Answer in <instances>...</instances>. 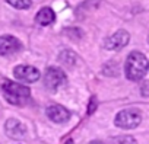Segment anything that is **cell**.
<instances>
[{"instance_id": "cell-1", "label": "cell", "mask_w": 149, "mask_h": 144, "mask_svg": "<svg viewBox=\"0 0 149 144\" xmlns=\"http://www.w3.org/2000/svg\"><path fill=\"white\" fill-rule=\"evenodd\" d=\"M146 70H148L146 57L139 51L130 52L127 60H126V77L129 80L137 82V80L145 77Z\"/></svg>"}, {"instance_id": "cell-2", "label": "cell", "mask_w": 149, "mask_h": 144, "mask_svg": "<svg viewBox=\"0 0 149 144\" xmlns=\"http://www.w3.org/2000/svg\"><path fill=\"white\" fill-rule=\"evenodd\" d=\"M2 92L6 101L12 105H25L31 98V90L26 86L10 80H6L2 85Z\"/></svg>"}, {"instance_id": "cell-3", "label": "cell", "mask_w": 149, "mask_h": 144, "mask_svg": "<svg viewBox=\"0 0 149 144\" xmlns=\"http://www.w3.org/2000/svg\"><path fill=\"white\" fill-rule=\"evenodd\" d=\"M142 121V116H140V112L137 109H123L117 114L114 122L117 127L120 128H124V130H132V128H136Z\"/></svg>"}, {"instance_id": "cell-4", "label": "cell", "mask_w": 149, "mask_h": 144, "mask_svg": "<svg viewBox=\"0 0 149 144\" xmlns=\"http://www.w3.org/2000/svg\"><path fill=\"white\" fill-rule=\"evenodd\" d=\"M66 83V74L63 73L61 68H57V67H48L45 70V76H44V86L54 92L57 90L61 85Z\"/></svg>"}, {"instance_id": "cell-5", "label": "cell", "mask_w": 149, "mask_h": 144, "mask_svg": "<svg viewBox=\"0 0 149 144\" xmlns=\"http://www.w3.org/2000/svg\"><path fill=\"white\" fill-rule=\"evenodd\" d=\"M129 39H130L129 32H126V31H117L116 34H113L111 37H108L104 41V47L107 50H111V51H118V50H121V48H124L127 45Z\"/></svg>"}, {"instance_id": "cell-6", "label": "cell", "mask_w": 149, "mask_h": 144, "mask_svg": "<svg viewBox=\"0 0 149 144\" xmlns=\"http://www.w3.org/2000/svg\"><path fill=\"white\" fill-rule=\"evenodd\" d=\"M16 79L25 83H34L40 79V70L32 65H18L13 71Z\"/></svg>"}, {"instance_id": "cell-7", "label": "cell", "mask_w": 149, "mask_h": 144, "mask_svg": "<svg viewBox=\"0 0 149 144\" xmlns=\"http://www.w3.org/2000/svg\"><path fill=\"white\" fill-rule=\"evenodd\" d=\"M22 48V44L19 39L10 35H3L0 37V55H10L18 52Z\"/></svg>"}, {"instance_id": "cell-8", "label": "cell", "mask_w": 149, "mask_h": 144, "mask_svg": "<svg viewBox=\"0 0 149 144\" xmlns=\"http://www.w3.org/2000/svg\"><path fill=\"white\" fill-rule=\"evenodd\" d=\"M47 116L56 124H64L70 118V112L61 105H51L45 109Z\"/></svg>"}, {"instance_id": "cell-9", "label": "cell", "mask_w": 149, "mask_h": 144, "mask_svg": "<svg viewBox=\"0 0 149 144\" xmlns=\"http://www.w3.org/2000/svg\"><path fill=\"white\" fill-rule=\"evenodd\" d=\"M5 131L6 134L10 137V138H15V140H21L24 138L25 132H26V128L22 122H19L18 119L12 118V119H8L6 121V125H5Z\"/></svg>"}, {"instance_id": "cell-10", "label": "cell", "mask_w": 149, "mask_h": 144, "mask_svg": "<svg viewBox=\"0 0 149 144\" xmlns=\"http://www.w3.org/2000/svg\"><path fill=\"white\" fill-rule=\"evenodd\" d=\"M35 21H37V23H40L42 26H48V25H51L56 21V13H54V10L51 8H42L37 13Z\"/></svg>"}, {"instance_id": "cell-11", "label": "cell", "mask_w": 149, "mask_h": 144, "mask_svg": "<svg viewBox=\"0 0 149 144\" xmlns=\"http://www.w3.org/2000/svg\"><path fill=\"white\" fill-rule=\"evenodd\" d=\"M58 60H60V63H63L64 65H73L74 61H76V55H74V52H72V51H69V50H64V51L60 52Z\"/></svg>"}, {"instance_id": "cell-12", "label": "cell", "mask_w": 149, "mask_h": 144, "mask_svg": "<svg viewBox=\"0 0 149 144\" xmlns=\"http://www.w3.org/2000/svg\"><path fill=\"white\" fill-rule=\"evenodd\" d=\"M6 2L15 9H29L31 8V0H6Z\"/></svg>"}, {"instance_id": "cell-13", "label": "cell", "mask_w": 149, "mask_h": 144, "mask_svg": "<svg viewBox=\"0 0 149 144\" xmlns=\"http://www.w3.org/2000/svg\"><path fill=\"white\" fill-rule=\"evenodd\" d=\"M67 35L69 37H74V35H76V38L79 39L82 37V31L81 29H76V28H72V29H67Z\"/></svg>"}, {"instance_id": "cell-14", "label": "cell", "mask_w": 149, "mask_h": 144, "mask_svg": "<svg viewBox=\"0 0 149 144\" xmlns=\"http://www.w3.org/2000/svg\"><path fill=\"white\" fill-rule=\"evenodd\" d=\"M97 108V101L95 99H91V103H89V108H88V114H92Z\"/></svg>"}, {"instance_id": "cell-15", "label": "cell", "mask_w": 149, "mask_h": 144, "mask_svg": "<svg viewBox=\"0 0 149 144\" xmlns=\"http://www.w3.org/2000/svg\"><path fill=\"white\" fill-rule=\"evenodd\" d=\"M89 144H104L102 141H92V143H89Z\"/></svg>"}, {"instance_id": "cell-16", "label": "cell", "mask_w": 149, "mask_h": 144, "mask_svg": "<svg viewBox=\"0 0 149 144\" xmlns=\"http://www.w3.org/2000/svg\"><path fill=\"white\" fill-rule=\"evenodd\" d=\"M66 144H73V141H72V140H69V141H67Z\"/></svg>"}, {"instance_id": "cell-17", "label": "cell", "mask_w": 149, "mask_h": 144, "mask_svg": "<svg viewBox=\"0 0 149 144\" xmlns=\"http://www.w3.org/2000/svg\"><path fill=\"white\" fill-rule=\"evenodd\" d=\"M148 39H149V38H148Z\"/></svg>"}]
</instances>
